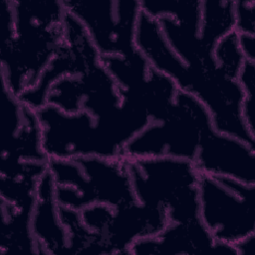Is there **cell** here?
<instances>
[{
	"mask_svg": "<svg viewBox=\"0 0 255 255\" xmlns=\"http://www.w3.org/2000/svg\"><path fill=\"white\" fill-rule=\"evenodd\" d=\"M60 206L75 211L96 204L114 209L136 201L125 157L85 156L48 160Z\"/></svg>",
	"mask_w": 255,
	"mask_h": 255,
	"instance_id": "obj_1",
	"label": "cell"
},
{
	"mask_svg": "<svg viewBox=\"0 0 255 255\" xmlns=\"http://www.w3.org/2000/svg\"><path fill=\"white\" fill-rule=\"evenodd\" d=\"M128 164L137 202L163 209L168 224L200 220L199 172L192 161L154 157L128 160Z\"/></svg>",
	"mask_w": 255,
	"mask_h": 255,
	"instance_id": "obj_2",
	"label": "cell"
},
{
	"mask_svg": "<svg viewBox=\"0 0 255 255\" xmlns=\"http://www.w3.org/2000/svg\"><path fill=\"white\" fill-rule=\"evenodd\" d=\"M209 112L194 96L178 91L161 120L151 121L125 146L123 157L136 160L171 157L192 161L202 134L212 128Z\"/></svg>",
	"mask_w": 255,
	"mask_h": 255,
	"instance_id": "obj_3",
	"label": "cell"
},
{
	"mask_svg": "<svg viewBox=\"0 0 255 255\" xmlns=\"http://www.w3.org/2000/svg\"><path fill=\"white\" fill-rule=\"evenodd\" d=\"M199 218L215 241L236 244L255 233V184L199 174Z\"/></svg>",
	"mask_w": 255,
	"mask_h": 255,
	"instance_id": "obj_4",
	"label": "cell"
},
{
	"mask_svg": "<svg viewBox=\"0 0 255 255\" xmlns=\"http://www.w3.org/2000/svg\"><path fill=\"white\" fill-rule=\"evenodd\" d=\"M37 116L42 130V147L48 160L85 156L123 157L104 123L87 112L66 113L46 105Z\"/></svg>",
	"mask_w": 255,
	"mask_h": 255,
	"instance_id": "obj_5",
	"label": "cell"
},
{
	"mask_svg": "<svg viewBox=\"0 0 255 255\" xmlns=\"http://www.w3.org/2000/svg\"><path fill=\"white\" fill-rule=\"evenodd\" d=\"M13 4V3H12ZM15 35L1 46V83L16 96L32 88L64 40L63 24L51 26L14 12ZM64 23V22H63Z\"/></svg>",
	"mask_w": 255,
	"mask_h": 255,
	"instance_id": "obj_6",
	"label": "cell"
},
{
	"mask_svg": "<svg viewBox=\"0 0 255 255\" xmlns=\"http://www.w3.org/2000/svg\"><path fill=\"white\" fill-rule=\"evenodd\" d=\"M67 11L86 29L102 57L133 53L140 14L135 0H64Z\"/></svg>",
	"mask_w": 255,
	"mask_h": 255,
	"instance_id": "obj_7",
	"label": "cell"
},
{
	"mask_svg": "<svg viewBox=\"0 0 255 255\" xmlns=\"http://www.w3.org/2000/svg\"><path fill=\"white\" fill-rule=\"evenodd\" d=\"M64 40L37 83L18 97L27 107L38 111L47 105L51 87L67 76L83 74L102 62V56L84 26L67 11L63 23Z\"/></svg>",
	"mask_w": 255,
	"mask_h": 255,
	"instance_id": "obj_8",
	"label": "cell"
},
{
	"mask_svg": "<svg viewBox=\"0 0 255 255\" xmlns=\"http://www.w3.org/2000/svg\"><path fill=\"white\" fill-rule=\"evenodd\" d=\"M193 163L199 174L225 176L255 184V144L208 128Z\"/></svg>",
	"mask_w": 255,
	"mask_h": 255,
	"instance_id": "obj_9",
	"label": "cell"
},
{
	"mask_svg": "<svg viewBox=\"0 0 255 255\" xmlns=\"http://www.w3.org/2000/svg\"><path fill=\"white\" fill-rule=\"evenodd\" d=\"M55 182L49 169L41 176L32 209L31 226L38 254L67 255L68 235L60 216Z\"/></svg>",
	"mask_w": 255,
	"mask_h": 255,
	"instance_id": "obj_10",
	"label": "cell"
},
{
	"mask_svg": "<svg viewBox=\"0 0 255 255\" xmlns=\"http://www.w3.org/2000/svg\"><path fill=\"white\" fill-rule=\"evenodd\" d=\"M213 244L214 239L200 220L169 223L158 234L136 240L129 255H210Z\"/></svg>",
	"mask_w": 255,
	"mask_h": 255,
	"instance_id": "obj_11",
	"label": "cell"
},
{
	"mask_svg": "<svg viewBox=\"0 0 255 255\" xmlns=\"http://www.w3.org/2000/svg\"><path fill=\"white\" fill-rule=\"evenodd\" d=\"M33 204L15 206L1 200V254L26 252L38 254L31 226Z\"/></svg>",
	"mask_w": 255,
	"mask_h": 255,
	"instance_id": "obj_12",
	"label": "cell"
},
{
	"mask_svg": "<svg viewBox=\"0 0 255 255\" xmlns=\"http://www.w3.org/2000/svg\"><path fill=\"white\" fill-rule=\"evenodd\" d=\"M234 1H201L199 37L210 50L218 40L234 31Z\"/></svg>",
	"mask_w": 255,
	"mask_h": 255,
	"instance_id": "obj_13",
	"label": "cell"
},
{
	"mask_svg": "<svg viewBox=\"0 0 255 255\" xmlns=\"http://www.w3.org/2000/svg\"><path fill=\"white\" fill-rule=\"evenodd\" d=\"M102 61L121 90L130 89L143 83L151 69L137 49L127 56L102 57Z\"/></svg>",
	"mask_w": 255,
	"mask_h": 255,
	"instance_id": "obj_14",
	"label": "cell"
},
{
	"mask_svg": "<svg viewBox=\"0 0 255 255\" xmlns=\"http://www.w3.org/2000/svg\"><path fill=\"white\" fill-rule=\"evenodd\" d=\"M139 4L141 11L153 19L169 18L180 24L199 30L201 1L143 0L139 1Z\"/></svg>",
	"mask_w": 255,
	"mask_h": 255,
	"instance_id": "obj_15",
	"label": "cell"
},
{
	"mask_svg": "<svg viewBox=\"0 0 255 255\" xmlns=\"http://www.w3.org/2000/svg\"><path fill=\"white\" fill-rule=\"evenodd\" d=\"M213 58L220 71L232 79H237L245 59L239 48L238 34L235 31L216 42L213 48Z\"/></svg>",
	"mask_w": 255,
	"mask_h": 255,
	"instance_id": "obj_16",
	"label": "cell"
},
{
	"mask_svg": "<svg viewBox=\"0 0 255 255\" xmlns=\"http://www.w3.org/2000/svg\"><path fill=\"white\" fill-rule=\"evenodd\" d=\"M234 31L237 34L255 35V1H234Z\"/></svg>",
	"mask_w": 255,
	"mask_h": 255,
	"instance_id": "obj_17",
	"label": "cell"
},
{
	"mask_svg": "<svg viewBox=\"0 0 255 255\" xmlns=\"http://www.w3.org/2000/svg\"><path fill=\"white\" fill-rule=\"evenodd\" d=\"M238 43L245 61L255 63V35L238 34Z\"/></svg>",
	"mask_w": 255,
	"mask_h": 255,
	"instance_id": "obj_18",
	"label": "cell"
},
{
	"mask_svg": "<svg viewBox=\"0 0 255 255\" xmlns=\"http://www.w3.org/2000/svg\"><path fill=\"white\" fill-rule=\"evenodd\" d=\"M254 240H255V233L247 236L246 238L240 240L236 244H234L237 254L238 255H246L251 254L253 252V246H254Z\"/></svg>",
	"mask_w": 255,
	"mask_h": 255,
	"instance_id": "obj_19",
	"label": "cell"
}]
</instances>
